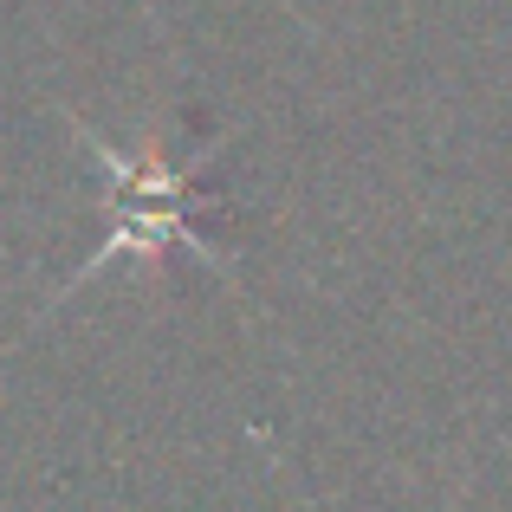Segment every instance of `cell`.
I'll return each instance as SVG.
<instances>
[{
    "label": "cell",
    "mask_w": 512,
    "mask_h": 512,
    "mask_svg": "<svg viewBox=\"0 0 512 512\" xmlns=\"http://www.w3.org/2000/svg\"><path fill=\"white\" fill-rule=\"evenodd\" d=\"M91 137V130H85ZM91 150H98V163L117 175V227H111V240L98 247V260L85 266V273H98V266H111V253H156V247H169V240H182V247H195V253H208L214 260V247L201 240V214H214V201L195 188V175L188 169H169V163H156V156H124V150H111V143H98L91 137ZM78 273V279H85Z\"/></svg>",
    "instance_id": "cell-1"
}]
</instances>
